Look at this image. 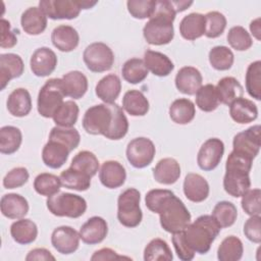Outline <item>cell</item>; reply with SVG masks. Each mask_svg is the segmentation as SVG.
<instances>
[{"instance_id": "obj_1", "label": "cell", "mask_w": 261, "mask_h": 261, "mask_svg": "<svg viewBox=\"0 0 261 261\" xmlns=\"http://www.w3.org/2000/svg\"><path fill=\"white\" fill-rule=\"evenodd\" d=\"M145 203L150 211L159 214L160 224L167 232L181 231L191 222L190 211L184 202L169 190H150L146 194Z\"/></svg>"}, {"instance_id": "obj_2", "label": "cell", "mask_w": 261, "mask_h": 261, "mask_svg": "<svg viewBox=\"0 0 261 261\" xmlns=\"http://www.w3.org/2000/svg\"><path fill=\"white\" fill-rule=\"evenodd\" d=\"M176 12L168 0H155L149 20L143 28V36L150 45L161 46L170 43L174 37L173 20Z\"/></svg>"}, {"instance_id": "obj_3", "label": "cell", "mask_w": 261, "mask_h": 261, "mask_svg": "<svg viewBox=\"0 0 261 261\" xmlns=\"http://www.w3.org/2000/svg\"><path fill=\"white\" fill-rule=\"evenodd\" d=\"M253 160L236 151L230 152L225 163L223 189L231 197L239 198L251 188L250 171Z\"/></svg>"}, {"instance_id": "obj_4", "label": "cell", "mask_w": 261, "mask_h": 261, "mask_svg": "<svg viewBox=\"0 0 261 261\" xmlns=\"http://www.w3.org/2000/svg\"><path fill=\"white\" fill-rule=\"evenodd\" d=\"M221 227L212 215H201L181 230L188 246L195 253L206 254L220 232Z\"/></svg>"}, {"instance_id": "obj_5", "label": "cell", "mask_w": 261, "mask_h": 261, "mask_svg": "<svg viewBox=\"0 0 261 261\" xmlns=\"http://www.w3.org/2000/svg\"><path fill=\"white\" fill-rule=\"evenodd\" d=\"M48 210L58 217H81L87 210L86 200L79 195L58 192L47 198Z\"/></svg>"}, {"instance_id": "obj_6", "label": "cell", "mask_w": 261, "mask_h": 261, "mask_svg": "<svg viewBox=\"0 0 261 261\" xmlns=\"http://www.w3.org/2000/svg\"><path fill=\"white\" fill-rule=\"evenodd\" d=\"M66 97L61 79H50L41 88L38 100L37 109L41 116L52 118L57 109L62 105L63 98Z\"/></svg>"}, {"instance_id": "obj_7", "label": "cell", "mask_w": 261, "mask_h": 261, "mask_svg": "<svg viewBox=\"0 0 261 261\" xmlns=\"http://www.w3.org/2000/svg\"><path fill=\"white\" fill-rule=\"evenodd\" d=\"M97 1L88 0H41L39 7L51 19L76 18L82 9L92 8Z\"/></svg>"}, {"instance_id": "obj_8", "label": "cell", "mask_w": 261, "mask_h": 261, "mask_svg": "<svg viewBox=\"0 0 261 261\" xmlns=\"http://www.w3.org/2000/svg\"><path fill=\"white\" fill-rule=\"evenodd\" d=\"M141 194L137 189L130 188L123 191L117 199V219L126 227L138 226L143 218L140 207Z\"/></svg>"}, {"instance_id": "obj_9", "label": "cell", "mask_w": 261, "mask_h": 261, "mask_svg": "<svg viewBox=\"0 0 261 261\" xmlns=\"http://www.w3.org/2000/svg\"><path fill=\"white\" fill-rule=\"evenodd\" d=\"M112 121V111L108 103L90 107L84 114L83 127L90 135L105 137Z\"/></svg>"}, {"instance_id": "obj_10", "label": "cell", "mask_w": 261, "mask_h": 261, "mask_svg": "<svg viewBox=\"0 0 261 261\" xmlns=\"http://www.w3.org/2000/svg\"><path fill=\"white\" fill-rule=\"evenodd\" d=\"M83 59L90 71L104 72L112 67L114 54L105 43L95 42L86 47L83 53Z\"/></svg>"}, {"instance_id": "obj_11", "label": "cell", "mask_w": 261, "mask_h": 261, "mask_svg": "<svg viewBox=\"0 0 261 261\" xmlns=\"http://www.w3.org/2000/svg\"><path fill=\"white\" fill-rule=\"evenodd\" d=\"M156 153L154 143L144 137L132 140L126 147V158L136 168H144L151 164Z\"/></svg>"}, {"instance_id": "obj_12", "label": "cell", "mask_w": 261, "mask_h": 261, "mask_svg": "<svg viewBox=\"0 0 261 261\" xmlns=\"http://www.w3.org/2000/svg\"><path fill=\"white\" fill-rule=\"evenodd\" d=\"M260 125H253L237 134L232 140V151L254 159L260 150Z\"/></svg>"}, {"instance_id": "obj_13", "label": "cell", "mask_w": 261, "mask_h": 261, "mask_svg": "<svg viewBox=\"0 0 261 261\" xmlns=\"http://www.w3.org/2000/svg\"><path fill=\"white\" fill-rule=\"evenodd\" d=\"M224 153V144L218 138L208 139L201 146L198 155V166L205 171L213 170L220 163Z\"/></svg>"}, {"instance_id": "obj_14", "label": "cell", "mask_w": 261, "mask_h": 261, "mask_svg": "<svg viewBox=\"0 0 261 261\" xmlns=\"http://www.w3.org/2000/svg\"><path fill=\"white\" fill-rule=\"evenodd\" d=\"M80 233L71 226L56 227L51 234V244L54 249L63 255L74 253L80 246Z\"/></svg>"}, {"instance_id": "obj_15", "label": "cell", "mask_w": 261, "mask_h": 261, "mask_svg": "<svg viewBox=\"0 0 261 261\" xmlns=\"http://www.w3.org/2000/svg\"><path fill=\"white\" fill-rule=\"evenodd\" d=\"M31 70L37 76L43 77L50 75L56 68L57 56L48 47H41L35 50L30 60Z\"/></svg>"}, {"instance_id": "obj_16", "label": "cell", "mask_w": 261, "mask_h": 261, "mask_svg": "<svg viewBox=\"0 0 261 261\" xmlns=\"http://www.w3.org/2000/svg\"><path fill=\"white\" fill-rule=\"evenodd\" d=\"M79 233L81 240L85 244H100L108 233V224L104 218L100 216H93L81 226Z\"/></svg>"}, {"instance_id": "obj_17", "label": "cell", "mask_w": 261, "mask_h": 261, "mask_svg": "<svg viewBox=\"0 0 261 261\" xmlns=\"http://www.w3.org/2000/svg\"><path fill=\"white\" fill-rule=\"evenodd\" d=\"M175 87L185 95H195L201 88L203 77L199 69L194 66L181 67L175 75Z\"/></svg>"}, {"instance_id": "obj_18", "label": "cell", "mask_w": 261, "mask_h": 261, "mask_svg": "<svg viewBox=\"0 0 261 261\" xmlns=\"http://www.w3.org/2000/svg\"><path fill=\"white\" fill-rule=\"evenodd\" d=\"M24 64L21 57L14 53H4L0 55V83L1 90L5 87L12 79L19 77L23 73Z\"/></svg>"}, {"instance_id": "obj_19", "label": "cell", "mask_w": 261, "mask_h": 261, "mask_svg": "<svg viewBox=\"0 0 261 261\" xmlns=\"http://www.w3.org/2000/svg\"><path fill=\"white\" fill-rule=\"evenodd\" d=\"M182 188L186 198L194 203H201L209 196V184L198 173H188L185 177Z\"/></svg>"}, {"instance_id": "obj_20", "label": "cell", "mask_w": 261, "mask_h": 261, "mask_svg": "<svg viewBox=\"0 0 261 261\" xmlns=\"http://www.w3.org/2000/svg\"><path fill=\"white\" fill-rule=\"evenodd\" d=\"M99 179L104 187L108 189H117L121 187L126 179L125 168L118 161H105L100 168Z\"/></svg>"}, {"instance_id": "obj_21", "label": "cell", "mask_w": 261, "mask_h": 261, "mask_svg": "<svg viewBox=\"0 0 261 261\" xmlns=\"http://www.w3.org/2000/svg\"><path fill=\"white\" fill-rule=\"evenodd\" d=\"M51 41L55 48L61 52H70L74 50L80 42L77 31L67 24L56 27L51 34Z\"/></svg>"}, {"instance_id": "obj_22", "label": "cell", "mask_w": 261, "mask_h": 261, "mask_svg": "<svg viewBox=\"0 0 261 261\" xmlns=\"http://www.w3.org/2000/svg\"><path fill=\"white\" fill-rule=\"evenodd\" d=\"M0 208L5 217L10 219H20L28 214L29 203L21 195L10 193L2 196Z\"/></svg>"}, {"instance_id": "obj_23", "label": "cell", "mask_w": 261, "mask_h": 261, "mask_svg": "<svg viewBox=\"0 0 261 261\" xmlns=\"http://www.w3.org/2000/svg\"><path fill=\"white\" fill-rule=\"evenodd\" d=\"M20 24L28 35H40L47 28V15L40 7H29L21 14Z\"/></svg>"}, {"instance_id": "obj_24", "label": "cell", "mask_w": 261, "mask_h": 261, "mask_svg": "<svg viewBox=\"0 0 261 261\" xmlns=\"http://www.w3.org/2000/svg\"><path fill=\"white\" fill-rule=\"evenodd\" d=\"M69 153L70 150L65 145L54 140H48L42 150V160L46 166L57 169L67 161Z\"/></svg>"}, {"instance_id": "obj_25", "label": "cell", "mask_w": 261, "mask_h": 261, "mask_svg": "<svg viewBox=\"0 0 261 261\" xmlns=\"http://www.w3.org/2000/svg\"><path fill=\"white\" fill-rule=\"evenodd\" d=\"M8 112L16 117L27 116L32 110V98L27 89L17 88L13 90L6 101Z\"/></svg>"}, {"instance_id": "obj_26", "label": "cell", "mask_w": 261, "mask_h": 261, "mask_svg": "<svg viewBox=\"0 0 261 261\" xmlns=\"http://www.w3.org/2000/svg\"><path fill=\"white\" fill-rule=\"evenodd\" d=\"M179 176V163L175 159L170 157L159 160L153 169L154 179L162 185H172L177 181Z\"/></svg>"}, {"instance_id": "obj_27", "label": "cell", "mask_w": 261, "mask_h": 261, "mask_svg": "<svg viewBox=\"0 0 261 261\" xmlns=\"http://www.w3.org/2000/svg\"><path fill=\"white\" fill-rule=\"evenodd\" d=\"M229 115L233 121L246 124L257 118L258 108L253 101L241 97L229 105Z\"/></svg>"}, {"instance_id": "obj_28", "label": "cell", "mask_w": 261, "mask_h": 261, "mask_svg": "<svg viewBox=\"0 0 261 261\" xmlns=\"http://www.w3.org/2000/svg\"><path fill=\"white\" fill-rule=\"evenodd\" d=\"M205 15L193 12L180 20L179 33L181 37L188 41H194L205 34Z\"/></svg>"}, {"instance_id": "obj_29", "label": "cell", "mask_w": 261, "mask_h": 261, "mask_svg": "<svg viewBox=\"0 0 261 261\" xmlns=\"http://www.w3.org/2000/svg\"><path fill=\"white\" fill-rule=\"evenodd\" d=\"M143 60L147 69L157 76H167L174 68L169 57L158 51L147 50Z\"/></svg>"}, {"instance_id": "obj_30", "label": "cell", "mask_w": 261, "mask_h": 261, "mask_svg": "<svg viewBox=\"0 0 261 261\" xmlns=\"http://www.w3.org/2000/svg\"><path fill=\"white\" fill-rule=\"evenodd\" d=\"M61 81L65 96L72 99H81L88 90V79L79 70L65 73L61 77Z\"/></svg>"}, {"instance_id": "obj_31", "label": "cell", "mask_w": 261, "mask_h": 261, "mask_svg": "<svg viewBox=\"0 0 261 261\" xmlns=\"http://www.w3.org/2000/svg\"><path fill=\"white\" fill-rule=\"evenodd\" d=\"M219 103L229 106L234 100L241 98L244 94L243 86L233 76L222 77L215 87Z\"/></svg>"}, {"instance_id": "obj_32", "label": "cell", "mask_w": 261, "mask_h": 261, "mask_svg": "<svg viewBox=\"0 0 261 261\" xmlns=\"http://www.w3.org/2000/svg\"><path fill=\"white\" fill-rule=\"evenodd\" d=\"M121 91V82L118 75L110 73L102 77L95 88V93L104 103H114Z\"/></svg>"}, {"instance_id": "obj_33", "label": "cell", "mask_w": 261, "mask_h": 261, "mask_svg": "<svg viewBox=\"0 0 261 261\" xmlns=\"http://www.w3.org/2000/svg\"><path fill=\"white\" fill-rule=\"evenodd\" d=\"M10 234L17 244L29 245L37 239L38 227L33 220L20 218L11 224Z\"/></svg>"}, {"instance_id": "obj_34", "label": "cell", "mask_w": 261, "mask_h": 261, "mask_svg": "<svg viewBox=\"0 0 261 261\" xmlns=\"http://www.w3.org/2000/svg\"><path fill=\"white\" fill-rule=\"evenodd\" d=\"M149 101L139 90L127 91L122 98V108L132 116H144L149 111Z\"/></svg>"}, {"instance_id": "obj_35", "label": "cell", "mask_w": 261, "mask_h": 261, "mask_svg": "<svg viewBox=\"0 0 261 261\" xmlns=\"http://www.w3.org/2000/svg\"><path fill=\"white\" fill-rule=\"evenodd\" d=\"M196 115L195 104L187 98L174 100L169 106V116L177 124L190 123Z\"/></svg>"}, {"instance_id": "obj_36", "label": "cell", "mask_w": 261, "mask_h": 261, "mask_svg": "<svg viewBox=\"0 0 261 261\" xmlns=\"http://www.w3.org/2000/svg\"><path fill=\"white\" fill-rule=\"evenodd\" d=\"M112 111V121L110 127L105 135L109 140H120L128 130V120L122 111V108L115 103H108Z\"/></svg>"}, {"instance_id": "obj_37", "label": "cell", "mask_w": 261, "mask_h": 261, "mask_svg": "<svg viewBox=\"0 0 261 261\" xmlns=\"http://www.w3.org/2000/svg\"><path fill=\"white\" fill-rule=\"evenodd\" d=\"M22 142V135L18 127L5 125L0 128V152L2 154L15 153Z\"/></svg>"}, {"instance_id": "obj_38", "label": "cell", "mask_w": 261, "mask_h": 261, "mask_svg": "<svg viewBox=\"0 0 261 261\" xmlns=\"http://www.w3.org/2000/svg\"><path fill=\"white\" fill-rule=\"evenodd\" d=\"M244 246L242 241L234 237H226L217 249V259L219 261H238L242 258Z\"/></svg>"}, {"instance_id": "obj_39", "label": "cell", "mask_w": 261, "mask_h": 261, "mask_svg": "<svg viewBox=\"0 0 261 261\" xmlns=\"http://www.w3.org/2000/svg\"><path fill=\"white\" fill-rule=\"evenodd\" d=\"M148 72L149 70L145 65L144 60L140 58H130L126 60L121 68L123 80L133 85L142 83L148 76Z\"/></svg>"}, {"instance_id": "obj_40", "label": "cell", "mask_w": 261, "mask_h": 261, "mask_svg": "<svg viewBox=\"0 0 261 261\" xmlns=\"http://www.w3.org/2000/svg\"><path fill=\"white\" fill-rule=\"evenodd\" d=\"M61 186L66 189L75 190V191H87L91 186V176L77 171L71 167L63 170L60 175Z\"/></svg>"}, {"instance_id": "obj_41", "label": "cell", "mask_w": 261, "mask_h": 261, "mask_svg": "<svg viewBox=\"0 0 261 261\" xmlns=\"http://www.w3.org/2000/svg\"><path fill=\"white\" fill-rule=\"evenodd\" d=\"M69 167L93 177L99 170V160L94 153L85 150L72 158Z\"/></svg>"}, {"instance_id": "obj_42", "label": "cell", "mask_w": 261, "mask_h": 261, "mask_svg": "<svg viewBox=\"0 0 261 261\" xmlns=\"http://www.w3.org/2000/svg\"><path fill=\"white\" fill-rule=\"evenodd\" d=\"M79 112L77 104L72 100H68L62 103L52 118L57 126L72 127L77 120Z\"/></svg>"}, {"instance_id": "obj_43", "label": "cell", "mask_w": 261, "mask_h": 261, "mask_svg": "<svg viewBox=\"0 0 261 261\" xmlns=\"http://www.w3.org/2000/svg\"><path fill=\"white\" fill-rule=\"evenodd\" d=\"M172 259L173 255L168 244L159 238L150 241L144 250L145 261H170Z\"/></svg>"}, {"instance_id": "obj_44", "label": "cell", "mask_w": 261, "mask_h": 261, "mask_svg": "<svg viewBox=\"0 0 261 261\" xmlns=\"http://www.w3.org/2000/svg\"><path fill=\"white\" fill-rule=\"evenodd\" d=\"M212 217L221 228L231 226L238 217V210L234 204L228 201L218 202L212 211Z\"/></svg>"}, {"instance_id": "obj_45", "label": "cell", "mask_w": 261, "mask_h": 261, "mask_svg": "<svg viewBox=\"0 0 261 261\" xmlns=\"http://www.w3.org/2000/svg\"><path fill=\"white\" fill-rule=\"evenodd\" d=\"M61 187L60 177L48 172L40 173L36 176L34 180V189L35 191L45 197H50L59 192Z\"/></svg>"}, {"instance_id": "obj_46", "label": "cell", "mask_w": 261, "mask_h": 261, "mask_svg": "<svg viewBox=\"0 0 261 261\" xmlns=\"http://www.w3.org/2000/svg\"><path fill=\"white\" fill-rule=\"evenodd\" d=\"M195 95L197 106L204 112L214 111L219 105L216 89L212 84L201 86Z\"/></svg>"}, {"instance_id": "obj_47", "label": "cell", "mask_w": 261, "mask_h": 261, "mask_svg": "<svg viewBox=\"0 0 261 261\" xmlns=\"http://www.w3.org/2000/svg\"><path fill=\"white\" fill-rule=\"evenodd\" d=\"M209 62L216 70H228L234 60L232 51L226 46H215L209 51Z\"/></svg>"}, {"instance_id": "obj_48", "label": "cell", "mask_w": 261, "mask_h": 261, "mask_svg": "<svg viewBox=\"0 0 261 261\" xmlns=\"http://www.w3.org/2000/svg\"><path fill=\"white\" fill-rule=\"evenodd\" d=\"M246 90L256 99H261V61L256 60L249 64L246 72Z\"/></svg>"}, {"instance_id": "obj_49", "label": "cell", "mask_w": 261, "mask_h": 261, "mask_svg": "<svg viewBox=\"0 0 261 261\" xmlns=\"http://www.w3.org/2000/svg\"><path fill=\"white\" fill-rule=\"evenodd\" d=\"M49 140H54L65 145L71 152L77 148L81 141V136L77 129L74 127H62L56 125L51 129Z\"/></svg>"}, {"instance_id": "obj_50", "label": "cell", "mask_w": 261, "mask_h": 261, "mask_svg": "<svg viewBox=\"0 0 261 261\" xmlns=\"http://www.w3.org/2000/svg\"><path fill=\"white\" fill-rule=\"evenodd\" d=\"M226 38L230 47L237 51H246L253 45V40L250 34L241 25L230 28Z\"/></svg>"}, {"instance_id": "obj_51", "label": "cell", "mask_w": 261, "mask_h": 261, "mask_svg": "<svg viewBox=\"0 0 261 261\" xmlns=\"http://www.w3.org/2000/svg\"><path fill=\"white\" fill-rule=\"evenodd\" d=\"M205 36L210 39L218 38L226 28V18L219 11H210L205 15Z\"/></svg>"}, {"instance_id": "obj_52", "label": "cell", "mask_w": 261, "mask_h": 261, "mask_svg": "<svg viewBox=\"0 0 261 261\" xmlns=\"http://www.w3.org/2000/svg\"><path fill=\"white\" fill-rule=\"evenodd\" d=\"M155 0H128L126 2L129 14L138 19L149 18L153 12Z\"/></svg>"}, {"instance_id": "obj_53", "label": "cell", "mask_w": 261, "mask_h": 261, "mask_svg": "<svg viewBox=\"0 0 261 261\" xmlns=\"http://www.w3.org/2000/svg\"><path fill=\"white\" fill-rule=\"evenodd\" d=\"M260 196H261L260 189L249 190L247 193H245L242 196L241 204L246 214L250 216H254V215L260 216V213H261Z\"/></svg>"}, {"instance_id": "obj_54", "label": "cell", "mask_w": 261, "mask_h": 261, "mask_svg": "<svg viewBox=\"0 0 261 261\" xmlns=\"http://www.w3.org/2000/svg\"><path fill=\"white\" fill-rule=\"evenodd\" d=\"M30 177L25 167H15L8 171L3 178V187L5 189H16L28 182Z\"/></svg>"}, {"instance_id": "obj_55", "label": "cell", "mask_w": 261, "mask_h": 261, "mask_svg": "<svg viewBox=\"0 0 261 261\" xmlns=\"http://www.w3.org/2000/svg\"><path fill=\"white\" fill-rule=\"evenodd\" d=\"M171 241H172V245L174 247L175 253H176L177 257L180 260H182V261H191V260L194 259L195 252L193 250H191V248L186 243V241L184 239L182 231H178V232L172 233Z\"/></svg>"}, {"instance_id": "obj_56", "label": "cell", "mask_w": 261, "mask_h": 261, "mask_svg": "<svg viewBox=\"0 0 261 261\" xmlns=\"http://www.w3.org/2000/svg\"><path fill=\"white\" fill-rule=\"evenodd\" d=\"M245 237L256 244L261 242V217L259 215L251 216L244 224Z\"/></svg>"}, {"instance_id": "obj_57", "label": "cell", "mask_w": 261, "mask_h": 261, "mask_svg": "<svg viewBox=\"0 0 261 261\" xmlns=\"http://www.w3.org/2000/svg\"><path fill=\"white\" fill-rule=\"evenodd\" d=\"M17 43V38L10 30V22L4 18H1V42L2 48H12Z\"/></svg>"}, {"instance_id": "obj_58", "label": "cell", "mask_w": 261, "mask_h": 261, "mask_svg": "<svg viewBox=\"0 0 261 261\" xmlns=\"http://www.w3.org/2000/svg\"><path fill=\"white\" fill-rule=\"evenodd\" d=\"M27 261H34V260H55V257L51 254V252L45 248H36L29 252V254L25 257Z\"/></svg>"}, {"instance_id": "obj_59", "label": "cell", "mask_w": 261, "mask_h": 261, "mask_svg": "<svg viewBox=\"0 0 261 261\" xmlns=\"http://www.w3.org/2000/svg\"><path fill=\"white\" fill-rule=\"evenodd\" d=\"M122 258H127L123 256H119L114 250L110 248H102L98 251H96L92 257V261H98V260H116V259H122ZM129 259V258H128Z\"/></svg>"}, {"instance_id": "obj_60", "label": "cell", "mask_w": 261, "mask_h": 261, "mask_svg": "<svg viewBox=\"0 0 261 261\" xmlns=\"http://www.w3.org/2000/svg\"><path fill=\"white\" fill-rule=\"evenodd\" d=\"M250 31L252 35L259 41L261 39V25H260V17L254 19L250 23Z\"/></svg>"}, {"instance_id": "obj_61", "label": "cell", "mask_w": 261, "mask_h": 261, "mask_svg": "<svg viewBox=\"0 0 261 261\" xmlns=\"http://www.w3.org/2000/svg\"><path fill=\"white\" fill-rule=\"evenodd\" d=\"M171 4L175 10V12H181L186 10L188 7H190L193 4V1H174L171 0Z\"/></svg>"}]
</instances>
